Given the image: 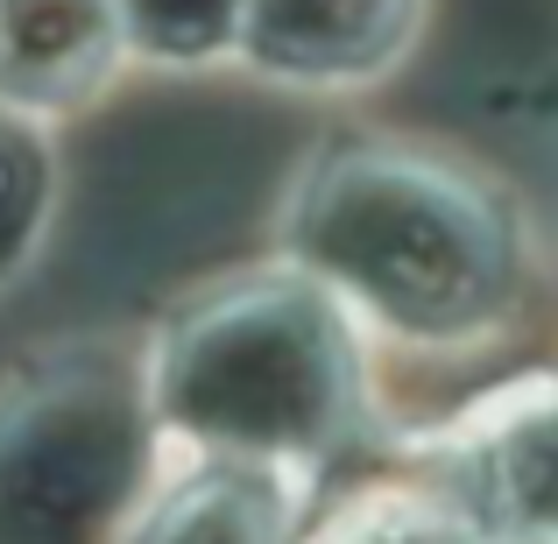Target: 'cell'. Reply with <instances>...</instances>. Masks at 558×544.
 <instances>
[{
    "mask_svg": "<svg viewBox=\"0 0 558 544\" xmlns=\"http://www.w3.org/2000/svg\"><path fill=\"white\" fill-rule=\"evenodd\" d=\"M149 396L113 367H43L0 396V544H93L142 474Z\"/></svg>",
    "mask_w": 558,
    "mask_h": 544,
    "instance_id": "cell-3",
    "label": "cell"
},
{
    "mask_svg": "<svg viewBox=\"0 0 558 544\" xmlns=\"http://www.w3.org/2000/svg\"><path fill=\"white\" fill-rule=\"evenodd\" d=\"M417 0H247L241 43L283 78H354L403 43Z\"/></svg>",
    "mask_w": 558,
    "mask_h": 544,
    "instance_id": "cell-6",
    "label": "cell"
},
{
    "mask_svg": "<svg viewBox=\"0 0 558 544\" xmlns=\"http://www.w3.org/2000/svg\"><path fill=\"white\" fill-rule=\"evenodd\" d=\"M36 191H43V164L8 121H0V262L22 247L28 213H36Z\"/></svg>",
    "mask_w": 558,
    "mask_h": 544,
    "instance_id": "cell-10",
    "label": "cell"
},
{
    "mask_svg": "<svg viewBox=\"0 0 558 544\" xmlns=\"http://www.w3.org/2000/svg\"><path fill=\"white\" fill-rule=\"evenodd\" d=\"M312 544H488L452 503L417 488H375L361 503H347Z\"/></svg>",
    "mask_w": 558,
    "mask_h": 544,
    "instance_id": "cell-8",
    "label": "cell"
},
{
    "mask_svg": "<svg viewBox=\"0 0 558 544\" xmlns=\"http://www.w3.org/2000/svg\"><path fill=\"white\" fill-rule=\"evenodd\" d=\"M298 255L410 340H460L509 304V227L488 191L410 149H340L298 191Z\"/></svg>",
    "mask_w": 558,
    "mask_h": 544,
    "instance_id": "cell-1",
    "label": "cell"
},
{
    "mask_svg": "<svg viewBox=\"0 0 558 544\" xmlns=\"http://www.w3.org/2000/svg\"><path fill=\"white\" fill-rule=\"evenodd\" d=\"M121 50L113 0H0V107H78Z\"/></svg>",
    "mask_w": 558,
    "mask_h": 544,
    "instance_id": "cell-5",
    "label": "cell"
},
{
    "mask_svg": "<svg viewBox=\"0 0 558 544\" xmlns=\"http://www.w3.org/2000/svg\"><path fill=\"white\" fill-rule=\"evenodd\" d=\"M241 8L247 0H113V22H121V43H135V50L198 64L219 43L241 36Z\"/></svg>",
    "mask_w": 558,
    "mask_h": 544,
    "instance_id": "cell-9",
    "label": "cell"
},
{
    "mask_svg": "<svg viewBox=\"0 0 558 544\" xmlns=\"http://www.w3.org/2000/svg\"><path fill=\"white\" fill-rule=\"evenodd\" d=\"M361 375L332 298L304 276H255L170 326L149 418L219 467L318 460L354 432Z\"/></svg>",
    "mask_w": 558,
    "mask_h": 544,
    "instance_id": "cell-2",
    "label": "cell"
},
{
    "mask_svg": "<svg viewBox=\"0 0 558 544\" xmlns=\"http://www.w3.org/2000/svg\"><path fill=\"white\" fill-rule=\"evenodd\" d=\"M452 509L488 544H558V396H509L460 438Z\"/></svg>",
    "mask_w": 558,
    "mask_h": 544,
    "instance_id": "cell-4",
    "label": "cell"
},
{
    "mask_svg": "<svg viewBox=\"0 0 558 544\" xmlns=\"http://www.w3.org/2000/svg\"><path fill=\"white\" fill-rule=\"evenodd\" d=\"M290 503L262 467H205L156 503L135 544H283Z\"/></svg>",
    "mask_w": 558,
    "mask_h": 544,
    "instance_id": "cell-7",
    "label": "cell"
}]
</instances>
